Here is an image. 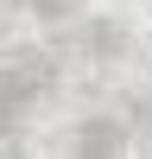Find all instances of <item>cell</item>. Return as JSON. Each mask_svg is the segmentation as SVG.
<instances>
[{
	"label": "cell",
	"instance_id": "obj_1",
	"mask_svg": "<svg viewBox=\"0 0 152 159\" xmlns=\"http://www.w3.org/2000/svg\"><path fill=\"white\" fill-rule=\"evenodd\" d=\"M44 83H51L44 70H0V127H13V121H19Z\"/></svg>",
	"mask_w": 152,
	"mask_h": 159
},
{
	"label": "cell",
	"instance_id": "obj_2",
	"mask_svg": "<svg viewBox=\"0 0 152 159\" xmlns=\"http://www.w3.org/2000/svg\"><path fill=\"white\" fill-rule=\"evenodd\" d=\"M120 121H101V115H89V121L82 127H76V147H82V153H120Z\"/></svg>",
	"mask_w": 152,
	"mask_h": 159
},
{
	"label": "cell",
	"instance_id": "obj_3",
	"mask_svg": "<svg viewBox=\"0 0 152 159\" xmlns=\"http://www.w3.org/2000/svg\"><path fill=\"white\" fill-rule=\"evenodd\" d=\"M38 13H44V19H63V13H70V0H32Z\"/></svg>",
	"mask_w": 152,
	"mask_h": 159
}]
</instances>
